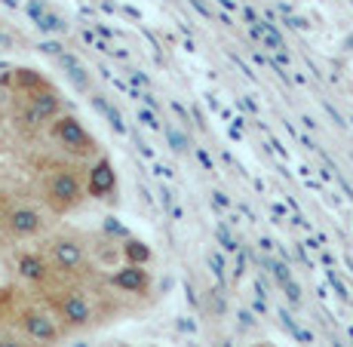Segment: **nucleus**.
Here are the masks:
<instances>
[{
	"mask_svg": "<svg viewBox=\"0 0 353 347\" xmlns=\"http://www.w3.org/2000/svg\"><path fill=\"white\" fill-rule=\"evenodd\" d=\"M10 319L31 344L37 347H52L62 341L65 335V326L59 323L56 310L43 301H12V310H10Z\"/></svg>",
	"mask_w": 353,
	"mask_h": 347,
	"instance_id": "1",
	"label": "nucleus"
},
{
	"mask_svg": "<svg viewBox=\"0 0 353 347\" xmlns=\"http://www.w3.org/2000/svg\"><path fill=\"white\" fill-rule=\"evenodd\" d=\"M43 255L50 261V268L56 270V277H86L92 270L90 240L80 234H71V230L46 240Z\"/></svg>",
	"mask_w": 353,
	"mask_h": 347,
	"instance_id": "2",
	"label": "nucleus"
},
{
	"mask_svg": "<svg viewBox=\"0 0 353 347\" xmlns=\"http://www.w3.org/2000/svg\"><path fill=\"white\" fill-rule=\"evenodd\" d=\"M40 197H43L46 209L56 215H68L86 200V185L74 169L68 166H52L43 172L40 181Z\"/></svg>",
	"mask_w": 353,
	"mask_h": 347,
	"instance_id": "3",
	"label": "nucleus"
},
{
	"mask_svg": "<svg viewBox=\"0 0 353 347\" xmlns=\"http://www.w3.org/2000/svg\"><path fill=\"white\" fill-rule=\"evenodd\" d=\"M22 95V105H19V126L25 129H40V126H50L52 117L62 114V95L52 90L50 83L40 86V90H31V92H19Z\"/></svg>",
	"mask_w": 353,
	"mask_h": 347,
	"instance_id": "4",
	"label": "nucleus"
},
{
	"mask_svg": "<svg viewBox=\"0 0 353 347\" xmlns=\"http://www.w3.org/2000/svg\"><path fill=\"white\" fill-rule=\"evenodd\" d=\"M46 132H50V139L56 141L65 154H71V157H92V154H96V139L86 132V126L80 123L74 114H59V117H52Z\"/></svg>",
	"mask_w": 353,
	"mask_h": 347,
	"instance_id": "5",
	"label": "nucleus"
},
{
	"mask_svg": "<svg viewBox=\"0 0 353 347\" xmlns=\"http://www.w3.org/2000/svg\"><path fill=\"white\" fill-rule=\"evenodd\" d=\"M0 228L12 237V240H31L40 237L46 228V215L40 212L34 203H10L0 212Z\"/></svg>",
	"mask_w": 353,
	"mask_h": 347,
	"instance_id": "6",
	"label": "nucleus"
},
{
	"mask_svg": "<svg viewBox=\"0 0 353 347\" xmlns=\"http://www.w3.org/2000/svg\"><path fill=\"white\" fill-rule=\"evenodd\" d=\"M12 270H16V277L22 283L40 286V289H43L52 277H56V270H52L50 261H46L43 249H40V252H19L16 261H12Z\"/></svg>",
	"mask_w": 353,
	"mask_h": 347,
	"instance_id": "7",
	"label": "nucleus"
},
{
	"mask_svg": "<svg viewBox=\"0 0 353 347\" xmlns=\"http://www.w3.org/2000/svg\"><path fill=\"white\" fill-rule=\"evenodd\" d=\"M117 188V175H114V166L108 160H96V166L90 169V179H86V194L92 197H108Z\"/></svg>",
	"mask_w": 353,
	"mask_h": 347,
	"instance_id": "8",
	"label": "nucleus"
},
{
	"mask_svg": "<svg viewBox=\"0 0 353 347\" xmlns=\"http://www.w3.org/2000/svg\"><path fill=\"white\" fill-rule=\"evenodd\" d=\"M111 286H117V289H123V292H132V295H141V292L148 289V270L141 268V264H126V268H120L117 274L111 277Z\"/></svg>",
	"mask_w": 353,
	"mask_h": 347,
	"instance_id": "9",
	"label": "nucleus"
},
{
	"mask_svg": "<svg viewBox=\"0 0 353 347\" xmlns=\"http://www.w3.org/2000/svg\"><path fill=\"white\" fill-rule=\"evenodd\" d=\"M0 347H37V344H31L16 326L12 329L10 326H0Z\"/></svg>",
	"mask_w": 353,
	"mask_h": 347,
	"instance_id": "10",
	"label": "nucleus"
},
{
	"mask_svg": "<svg viewBox=\"0 0 353 347\" xmlns=\"http://www.w3.org/2000/svg\"><path fill=\"white\" fill-rule=\"evenodd\" d=\"M123 255H126V261H129V264H145L148 258H151L148 246H145V243H139V240H126Z\"/></svg>",
	"mask_w": 353,
	"mask_h": 347,
	"instance_id": "11",
	"label": "nucleus"
},
{
	"mask_svg": "<svg viewBox=\"0 0 353 347\" xmlns=\"http://www.w3.org/2000/svg\"><path fill=\"white\" fill-rule=\"evenodd\" d=\"M12 301H16V292H12V289H0V319H10Z\"/></svg>",
	"mask_w": 353,
	"mask_h": 347,
	"instance_id": "12",
	"label": "nucleus"
}]
</instances>
